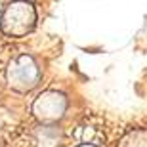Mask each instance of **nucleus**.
I'll return each instance as SVG.
<instances>
[{
	"instance_id": "f257e3e1",
	"label": "nucleus",
	"mask_w": 147,
	"mask_h": 147,
	"mask_svg": "<svg viewBox=\"0 0 147 147\" xmlns=\"http://www.w3.org/2000/svg\"><path fill=\"white\" fill-rule=\"evenodd\" d=\"M36 23V11L29 2H13L2 13V31L8 36H25Z\"/></svg>"
},
{
	"instance_id": "f03ea898",
	"label": "nucleus",
	"mask_w": 147,
	"mask_h": 147,
	"mask_svg": "<svg viewBox=\"0 0 147 147\" xmlns=\"http://www.w3.org/2000/svg\"><path fill=\"white\" fill-rule=\"evenodd\" d=\"M6 78H8V86L11 90H16V92H29L40 80V69H38L36 61L31 55L23 54L10 63Z\"/></svg>"
},
{
	"instance_id": "7ed1b4c3",
	"label": "nucleus",
	"mask_w": 147,
	"mask_h": 147,
	"mask_svg": "<svg viewBox=\"0 0 147 147\" xmlns=\"http://www.w3.org/2000/svg\"><path fill=\"white\" fill-rule=\"evenodd\" d=\"M65 111H67V98L59 92H54V90L42 92L33 101V115L42 124H54V122L61 120Z\"/></svg>"
},
{
	"instance_id": "20e7f679",
	"label": "nucleus",
	"mask_w": 147,
	"mask_h": 147,
	"mask_svg": "<svg viewBox=\"0 0 147 147\" xmlns=\"http://www.w3.org/2000/svg\"><path fill=\"white\" fill-rule=\"evenodd\" d=\"M117 147H147V130H130Z\"/></svg>"
},
{
	"instance_id": "39448f33",
	"label": "nucleus",
	"mask_w": 147,
	"mask_h": 147,
	"mask_svg": "<svg viewBox=\"0 0 147 147\" xmlns=\"http://www.w3.org/2000/svg\"><path fill=\"white\" fill-rule=\"evenodd\" d=\"M78 147H96V145H88V143H86V145H78Z\"/></svg>"
}]
</instances>
